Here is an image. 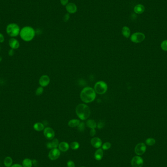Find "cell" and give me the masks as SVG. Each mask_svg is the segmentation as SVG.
<instances>
[{
  "label": "cell",
  "instance_id": "6da1fadb",
  "mask_svg": "<svg viewBox=\"0 0 167 167\" xmlns=\"http://www.w3.org/2000/svg\"><path fill=\"white\" fill-rule=\"evenodd\" d=\"M80 98L83 102L85 103H89L93 102L96 98V92L94 89L90 87L84 88L81 92Z\"/></svg>",
  "mask_w": 167,
  "mask_h": 167
},
{
  "label": "cell",
  "instance_id": "7a4b0ae2",
  "mask_svg": "<svg viewBox=\"0 0 167 167\" xmlns=\"http://www.w3.org/2000/svg\"><path fill=\"white\" fill-rule=\"evenodd\" d=\"M75 112L79 118L82 120L87 119L91 113L88 106L84 104H80L77 105L76 107Z\"/></svg>",
  "mask_w": 167,
  "mask_h": 167
},
{
  "label": "cell",
  "instance_id": "3957f363",
  "mask_svg": "<svg viewBox=\"0 0 167 167\" xmlns=\"http://www.w3.org/2000/svg\"><path fill=\"white\" fill-rule=\"evenodd\" d=\"M20 35L23 40L25 42H29L35 37V30L31 26H25L21 30Z\"/></svg>",
  "mask_w": 167,
  "mask_h": 167
},
{
  "label": "cell",
  "instance_id": "277c9868",
  "mask_svg": "<svg viewBox=\"0 0 167 167\" xmlns=\"http://www.w3.org/2000/svg\"><path fill=\"white\" fill-rule=\"evenodd\" d=\"M20 27L17 24L15 23L9 24L7 26L6 31L8 35L12 37H16L20 34Z\"/></svg>",
  "mask_w": 167,
  "mask_h": 167
},
{
  "label": "cell",
  "instance_id": "5b68a950",
  "mask_svg": "<svg viewBox=\"0 0 167 167\" xmlns=\"http://www.w3.org/2000/svg\"><path fill=\"white\" fill-rule=\"evenodd\" d=\"M94 89L97 93L103 94L105 93L107 90V85L104 81H98L95 84Z\"/></svg>",
  "mask_w": 167,
  "mask_h": 167
},
{
  "label": "cell",
  "instance_id": "8992f818",
  "mask_svg": "<svg viewBox=\"0 0 167 167\" xmlns=\"http://www.w3.org/2000/svg\"><path fill=\"white\" fill-rule=\"evenodd\" d=\"M145 35L142 32H135L131 36V40L134 43H140L144 41L145 39Z\"/></svg>",
  "mask_w": 167,
  "mask_h": 167
},
{
  "label": "cell",
  "instance_id": "52a82bcc",
  "mask_svg": "<svg viewBox=\"0 0 167 167\" xmlns=\"http://www.w3.org/2000/svg\"><path fill=\"white\" fill-rule=\"evenodd\" d=\"M143 163L144 161L143 158L139 156L133 157L131 161L132 167H142Z\"/></svg>",
  "mask_w": 167,
  "mask_h": 167
},
{
  "label": "cell",
  "instance_id": "ba28073f",
  "mask_svg": "<svg viewBox=\"0 0 167 167\" xmlns=\"http://www.w3.org/2000/svg\"><path fill=\"white\" fill-rule=\"evenodd\" d=\"M146 150V146L143 143H140L138 144L135 147L134 151L135 153L138 155H141L143 154Z\"/></svg>",
  "mask_w": 167,
  "mask_h": 167
},
{
  "label": "cell",
  "instance_id": "9c48e42d",
  "mask_svg": "<svg viewBox=\"0 0 167 167\" xmlns=\"http://www.w3.org/2000/svg\"><path fill=\"white\" fill-rule=\"evenodd\" d=\"M44 134L46 139L52 140L55 136V132L52 128L47 127L44 130Z\"/></svg>",
  "mask_w": 167,
  "mask_h": 167
},
{
  "label": "cell",
  "instance_id": "30bf717a",
  "mask_svg": "<svg viewBox=\"0 0 167 167\" xmlns=\"http://www.w3.org/2000/svg\"><path fill=\"white\" fill-rule=\"evenodd\" d=\"M60 156V151L59 149L56 148L51 149L48 153V157L51 160H55Z\"/></svg>",
  "mask_w": 167,
  "mask_h": 167
},
{
  "label": "cell",
  "instance_id": "8fae6325",
  "mask_svg": "<svg viewBox=\"0 0 167 167\" xmlns=\"http://www.w3.org/2000/svg\"><path fill=\"white\" fill-rule=\"evenodd\" d=\"M50 83V78L48 76L44 75L42 76L39 79V84L41 87H45L47 86Z\"/></svg>",
  "mask_w": 167,
  "mask_h": 167
},
{
  "label": "cell",
  "instance_id": "7c38bea8",
  "mask_svg": "<svg viewBox=\"0 0 167 167\" xmlns=\"http://www.w3.org/2000/svg\"><path fill=\"white\" fill-rule=\"evenodd\" d=\"M91 145L95 148H100L102 144V142L98 137H93L90 141Z\"/></svg>",
  "mask_w": 167,
  "mask_h": 167
},
{
  "label": "cell",
  "instance_id": "4fadbf2b",
  "mask_svg": "<svg viewBox=\"0 0 167 167\" xmlns=\"http://www.w3.org/2000/svg\"><path fill=\"white\" fill-rule=\"evenodd\" d=\"M66 10L67 11L71 14L75 13L77 10V8L75 4L74 3H68V5L66 6Z\"/></svg>",
  "mask_w": 167,
  "mask_h": 167
},
{
  "label": "cell",
  "instance_id": "5bb4252c",
  "mask_svg": "<svg viewBox=\"0 0 167 167\" xmlns=\"http://www.w3.org/2000/svg\"><path fill=\"white\" fill-rule=\"evenodd\" d=\"M9 45L11 48L13 49H18L20 46V43L17 39L15 38H11L9 40Z\"/></svg>",
  "mask_w": 167,
  "mask_h": 167
},
{
  "label": "cell",
  "instance_id": "9a60e30c",
  "mask_svg": "<svg viewBox=\"0 0 167 167\" xmlns=\"http://www.w3.org/2000/svg\"><path fill=\"white\" fill-rule=\"evenodd\" d=\"M59 140L55 138L54 139L52 142L47 143L46 144V147L48 149H55L59 146Z\"/></svg>",
  "mask_w": 167,
  "mask_h": 167
},
{
  "label": "cell",
  "instance_id": "2e32d148",
  "mask_svg": "<svg viewBox=\"0 0 167 167\" xmlns=\"http://www.w3.org/2000/svg\"><path fill=\"white\" fill-rule=\"evenodd\" d=\"M145 7L142 4H138L134 8V11L136 14H141L145 11Z\"/></svg>",
  "mask_w": 167,
  "mask_h": 167
},
{
  "label": "cell",
  "instance_id": "e0dca14e",
  "mask_svg": "<svg viewBox=\"0 0 167 167\" xmlns=\"http://www.w3.org/2000/svg\"><path fill=\"white\" fill-rule=\"evenodd\" d=\"M59 149L62 152H66L69 149V145L66 142H62L59 144Z\"/></svg>",
  "mask_w": 167,
  "mask_h": 167
},
{
  "label": "cell",
  "instance_id": "ac0fdd59",
  "mask_svg": "<svg viewBox=\"0 0 167 167\" xmlns=\"http://www.w3.org/2000/svg\"><path fill=\"white\" fill-rule=\"evenodd\" d=\"M122 33L125 38H129L131 36V30L130 28L127 26L123 27L122 29Z\"/></svg>",
  "mask_w": 167,
  "mask_h": 167
},
{
  "label": "cell",
  "instance_id": "d6986e66",
  "mask_svg": "<svg viewBox=\"0 0 167 167\" xmlns=\"http://www.w3.org/2000/svg\"><path fill=\"white\" fill-rule=\"evenodd\" d=\"M103 157V151L102 149H97L94 154L95 159L97 161H100L102 159Z\"/></svg>",
  "mask_w": 167,
  "mask_h": 167
},
{
  "label": "cell",
  "instance_id": "ffe728a7",
  "mask_svg": "<svg viewBox=\"0 0 167 167\" xmlns=\"http://www.w3.org/2000/svg\"><path fill=\"white\" fill-rule=\"evenodd\" d=\"M32 161L29 158H25L22 162V166L23 167H32Z\"/></svg>",
  "mask_w": 167,
  "mask_h": 167
},
{
  "label": "cell",
  "instance_id": "44dd1931",
  "mask_svg": "<svg viewBox=\"0 0 167 167\" xmlns=\"http://www.w3.org/2000/svg\"><path fill=\"white\" fill-rule=\"evenodd\" d=\"M33 128L37 132H41L44 129V126L43 124L40 122L35 123L33 126Z\"/></svg>",
  "mask_w": 167,
  "mask_h": 167
},
{
  "label": "cell",
  "instance_id": "7402d4cb",
  "mask_svg": "<svg viewBox=\"0 0 167 167\" xmlns=\"http://www.w3.org/2000/svg\"><path fill=\"white\" fill-rule=\"evenodd\" d=\"M13 160L12 159L10 156H7L4 159V164L6 167H11L12 165Z\"/></svg>",
  "mask_w": 167,
  "mask_h": 167
},
{
  "label": "cell",
  "instance_id": "603a6c76",
  "mask_svg": "<svg viewBox=\"0 0 167 167\" xmlns=\"http://www.w3.org/2000/svg\"><path fill=\"white\" fill-rule=\"evenodd\" d=\"M87 126L88 128H90L91 129H95L97 127V124L96 122L92 119H89L87 121Z\"/></svg>",
  "mask_w": 167,
  "mask_h": 167
},
{
  "label": "cell",
  "instance_id": "cb8c5ba5",
  "mask_svg": "<svg viewBox=\"0 0 167 167\" xmlns=\"http://www.w3.org/2000/svg\"><path fill=\"white\" fill-rule=\"evenodd\" d=\"M80 123V121L78 119H72L69 122L68 125L71 128H74L76 127H78Z\"/></svg>",
  "mask_w": 167,
  "mask_h": 167
},
{
  "label": "cell",
  "instance_id": "d4e9b609",
  "mask_svg": "<svg viewBox=\"0 0 167 167\" xmlns=\"http://www.w3.org/2000/svg\"><path fill=\"white\" fill-rule=\"evenodd\" d=\"M155 143H156V141L153 138H148L146 140V143L148 146H153L155 144Z\"/></svg>",
  "mask_w": 167,
  "mask_h": 167
},
{
  "label": "cell",
  "instance_id": "484cf974",
  "mask_svg": "<svg viewBox=\"0 0 167 167\" xmlns=\"http://www.w3.org/2000/svg\"><path fill=\"white\" fill-rule=\"evenodd\" d=\"M70 148L72 149L75 150V149H78V148L80 147V145H79V143L77 142H73L70 144Z\"/></svg>",
  "mask_w": 167,
  "mask_h": 167
},
{
  "label": "cell",
  "instance_id": "4316f807",
  "mask_svg": "<svg viewBox=\"0 0 167 167\" xmlns=\"http://www.w3.org/2000/svg\"><path fill=\"white\" fill-rule=\"evenodd\" d=\"M43 92H44V88L42 87H40L36 89L35 94L37 96H40L43 94Z\"/></svg>",
  "mask_w": 167,
  "mask_h": 167
},
{
  "label": "cell",
  "instance_id": "83f0119b",
  "mask_svg": "<svg viewBox=\"0 0 167 167\" xmlns=\"http://www.w3.org/2000/svg\"><path fill=\"white\" fill-rule=\"evenodd\" d=\"M161 48L163 50L165 51H167V40L163 41L161 43Z\"/></svg>",
  "mask_w": 167,
  "mask_h": 167
},
{
  "label": "cell",
  "instance_id": "f1b7e54d",
  "mask_svg": "<svg viewBox=\"0 0 167 167\" xmlns=\"http://www.w3.org/2000/svg\"><path fill=\"white\" fill-rule=\"evenodd\" d=\"M77 127L79 131L83 132L85 129V124L84 122H80Z\"/></svg>",
  "mask_w": 167,
  "mask_h": 167
},
{
  "label": "cell",
  "instance_id": "f546056e",
  "mask_svg": "<svg viewBox=\"0 0 167 167\" xmlns=\"http://www.w3.org/2000/svg\"><path fill=\"white\" fill-rule=\"evenodd\" d=\"M111 146L112 145L109 142H105L103 144L102 146V149L104 150L109 149L111 147Z\"/></svg>",
  "mask_w": 167,
  "mask_h": 167
},
{
  "label": "cell",
  "instance_id": "4dcf8cb0",
  "mask_svg": "<svg viewBox=\"0 0 167 167\" xmlns=\"http://www.w3.org/2000/svg\"><path fill=\"white\" fill-rule=\"evenodd\" d=\"M104 126H105V123H104V122H103V121H100V122L98 123V125H97V128H98V129H102Z\"/></svg>",
  "mask_w": 167,
  "mask_h": 167
},
{
  "label": "cell",
  "instance_id": "1f68e13d",
  "mask_svg": "<svg viewBox=\"0 0 167 167\" xmlns=\"http://www.w3.org/2000/svg\"><path fill=\"white\" fill-rule=\"evenodd\" d=\"M67 166L68 167H75V165L72 161L70 160L67 162Z\"/></svg>",
  "mask_w": 167,
  "mask_h": 167
},
{
  "label": "cell",
  "instance_id": "d6a6232c",
  "mask_svg": "<svg viewBox=\"0 0 167 167\" xmlns=\"http://www.w3.org/2000/svg\"><path fill=\"white\" fill-rule=\"evenodd\" d=\"M70 18V14H68V13H67L64 17V21L65 22H67V21H68L69 20Z\"/></svg>",
  "mask_w": 167,
  "mask_h": 167
},
{
  "label": "cell",
  "instance_id": "836d02e7",
  "mask_svg": "<svg viewBox=\"0 0 167 167\" xmlns=\"http://www.w3.org/2000/svg\"><path fill=\"white\" fill-rule=\"evenodd\" d=\"M61 4L63 6H67L69 3V0H60Z\"/></svg>",
  "mask_w": 167,
  "mask_h": 167
},
{
  "label": "cell",
  "instance_id": "e575fe53",
  "mask_svg": "<svg viewBox=\"0 0 167 167\" xmlns=\"http://www.w3.org/2000/svg\"><path fill=\"white\" fill-rule=\"evenodd\" d=\"M95 134H96V131H95V129H91V130L90 131V136H94Z\"/></svg>",
  "mask_w": 167,
  "mask_h": 167
},
{
  "label": "cell",
  "instance_id": "d590c367",
  "mask_svg": "<svg viewBox=\"0 0 167 167\" xmlns=\"http://www.w3.org/2000/svg\"><path fill=\"white\" fill-rule=\"evenodd\" d=\"M14 50L13 49L11 48L9 51V55L10 56H13L14 55Z\"/></svg>",
  "mask_w": 167,
  "mask_h": 167
},
{
  "label": "cell",
  "instance_id": "8d00e7d4",
  "mask_svg": "<svg viewBox=\"0 0 167 167\" xmlns=\"http://www.w3.org/2000/svg\"><path fill=\"white\" fill-rule=\"evenodd\" d=\"M5 41V38L4 35H3V34L0 33V43H2L4 42Z\"/></svg>",
  "mask_w": 167,
  "mask_h": 167
},
{
  "label": "cell",
  "instance_id": "74e56055",
  "mask_svg": "<svg viewBox=\"0 0 167 167\" xmlns=\"http://www.w3.org/2000/svg\"><path fill=\"white\" fill-rule=\"evenodd\" d=\"M11 167H23L22 165L19 164H15L14 165H12Z\"/></svg>",
  "mask_w": 167,
  "mask_h": 167
},
{
  "label": "cell",
  "instance_id": "f35d334b",
  "mask_svg": "<svg viewBox=\"0 0 167 167\" xmlns=\"http://www.w3.org/2000/svg\"><path fill=\"white\" fill-rule=\"evenodd\" d=\"M37 163H38V162H37V161L36 160L34 159V160H33L32 161V164H33V165H34L35 166H37Z\"/></svg>",
  "mask_w": 167,
  "mask_h": 167
},
{
  "label": "cell",
  "instance_id": "ab89813d",
  "mask_svg": "<svg viewBox=\"0 0 167 167\" xmlns=\"http://www.w3.org/2000/svg\"><path fill=\"white\" fill-rule=\"evenodd\" d=\"M2 58L1 56H0V62L2 61Z\"/></svg>",
  "mask_w": 167,
  "mask_h": 167
},
{
  "label": "cell",
  "instance_id": "60d3db41",
  "mask_svg": "<svg viewBox=\"0 0 167 167\" xmlns=\"http://www.w3.org/2000/svg\"><path fill=\"white\" fill-rule=\"evenodd\" d=\"M84 167V166H82V167Z\"/></svg>",
  "mask_w": 167,
  "mask_h": 167
},
{
  "label": "cell",
  "instance_id": "b9f144b4",
  "mask_svg": "<svg viewBox=\"0 0 167 167\" xmlns=\"http://www.w3.org/2000/svg\"><path fill=\"white\" fill-rule=\"evenodd\" d=\"M0 49H1V47H0Z\"/></svg>",
  "mask_w": 167,
  "mask_h": 167
},
{
  "label": "cell",
  "instance_id": "7bdbcfd3",
  "mask_svg": "<svg viewBox=\"0 0 167 167\" xmlns=\"http://www.w3.org/2000/svg\"><path fill=\"white\" fill-rule=\"evenodd\" d=\"M0 23H1V21H0Z\"/></svg>",
  "mask_w": 167,
  "mask_h": 167
}]
</instances>
